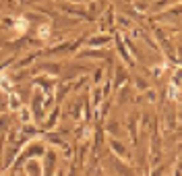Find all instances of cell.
I'll use <instances>...</instances> for the list:
<instances>
[{
  "label": "cell",
  "instance_id": "1",
  "mask_svg": "<svg viewBox=\"0 0 182 176\" xmlns=\"http://www.w3.org/2000/svg\"><path fill=\"white\" fill-rule=\"evenodd\" d=\"M25 29H27V21H25V19H21V21H17V31H19V33H21V31H25Z\"/></svg>",
  "mask_w": 182,
  "mask_h": 176
},
{
  "label": "cell",
  "instance_id": "2",
  "mask_svg": "<svg viewBox=\"0 0 182 176\" xmlns=\"http://www.w3.org/2000/svg\"><path fill=\"white\" fill-rule=\"evenodd\" d=\"M39 35L46 37V35H48V27H39Z\"/></svg>",
  "mask_w": 182,
  "mask_h": 176
}]
</instances>
